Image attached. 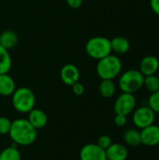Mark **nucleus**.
Segmentation results:
<instances>
[{
	"label": "nucleus",
	"mask_w": 159,
	"mask_h": 160,
	"mask_svg": "<svg viewBox=\"0 0 159 160\" xmlns=\"http://www.w3.org/2000/svg\"><path fill=\"white\" fill-rule=\"evenodd\" d=\"M12 66L11 56L8 50L0 45V74L8 73Z\"/></svg>",
	"instance_id": "19"
},
{
	"label": "nucleus",
	"mask_w": 159,
	"mask_h": 160,
	"mask_svg": "<svg viewBox=\"0 0 159 160\" xmlns=\"http://www.w3.org/2000/svg\"><path fill=\"white\" fill-rule=\"evenodd\" d=\"M11 103L17 112L21 113H28L35 108L36 97L34 92L28 87L16 88L11 95Z\"/></svg>",
	"instance_id": "3"
},
{
	"label": "nucleus",
	"mask_w": 159,
	"mask_h": 160,
	"mask_svg": "<svg viewBox=\"0 0 159 160\" xmlns=\"http://www.w3.org/2000/svg\"><path fill=\"white\" fill-rule=\"evenodd\" d=\"M122 62L116 54H109L98 60L97 73L101 80H114L122 71Z\"/></svg>",
	"instance_id": "2"
},
{
	"label": "nucleus",
	"mask_w": 159,
	"mask_h": 160,
	"mask_svg": "<svg viewBox=\"0 0 159 160\" xmlns=\"http://www.w3.org/2000/svg\"><path fill=\"white\" fill-rule=\"evenodd\" d=\"M8 135L16 145L28 146L37 140V131L27 119L21 118L12 121Z\"/></svg>",
	"instance_id": "1"
},
{
	"label": "nucleus",
	"mask_w": 159,
	"mask_h": 160,
	"mask_svg": "<svg viewBox=\"0 0 159 160\" xmlns=\"http://www.w3.org/2000/svg\"><path fill=\"white\" fill-rule=\"evenodd\" d=\"M60 78L62 82L68 86L73 85L80 80V70L73 64L65 65L60 71Z\"/></svg>",
	"instance_id": "10"
},
{
	"label": "nucleus",
	"mask_w": 159,
	"mask_h": 160,
	"mask_svg": "<svg viewBox=\"0 0 159 160\" xmlns=\"http://www.w3.org/2000/svg\"><path fill=\"white\" fill-rule=\"evenodd\" d=\"M114 124L117 127H125L127 124V116L126 115H122V114H115L114 117Z\"/></svg>",
	"instance_id": "26"
},
{
	"label": "nucleus",
	"mask_w": 159,
	"mask_h": 160,
	"mask_svg": "<svg viewBox=\"0 0 159 160\" xmlns=\"http://www.w3.org/2000/svg\"><path fill=\"white\" fill-rule=\"evenodd\" d=\"M80 160H107L106 151L97 143H88L80 151Z\"/></svg>",
	"instance_id": "8"
},
{
	"label": "nucleus",
	"mask_w": 159,
	"mask_h": 160,
	"mask_svg": "<svg viewBox=\"0 0 159 160\" xmlns=\"http://www.w3.org/2000/svg\"><path fill=\"white\" fill-rule=\"evenodd\" d=\"M107 160H127L128 157V151L127 146L122 143H112L106 150Z\"/></svg>",
	"instance_id": "12"
},
{
	"label": "nucleus",
	"mask_w": 159,
	"mask_h": 160,
	"mask_svg": "<svg viewBox=\"0 0 159 160\" xmlns=\"http://www.w3.org/2000/svg\"><path fill=\"white\" fill-rule=\"evenodd\" d=\"M159 68V60L154 55H147L143 57L140 63L139 70L141 73L146 77L150 75H155Z\"/></svg>",
	"instance_id": "11"
},
{
	"label": "nucleus",
	"mask_w": 159,
	"mask_h": 160,
	"mask_svg": "<svg viewBox=\"0 0 159 160\" xmlns=\"http://www.w3.org/2000/svg\"><path fill=\"white\" fill-rule=\"evenodd\" d=\"M28 122L37 130L43 128L48 122V116L46 112L40 109L34 108L28 112Z\"/></svg>",
	"instance_id": "13"
},
{
	"label": "nucleus",
	"mask_w": 159,
	"mask_h": 160,
	"mask_svg": "<svg viewBox=\"0 0 159 160\" xmlns=\"http://www.w3.org/2000/svg\"><path fill=\"white\" fill-rule=\"evenodd\" d=\"M98 91L99 94L105 98L113 97L116 91V85L113 80H101V82L98 86Z\"/></svg>",
	"instance_id": "18"
},
{
	"label": "nucleus",
	"mask_w": 159,
	"mask_h": 160,
	"mask_svg": "<svg viewBox=\"0 0 159 160\" xmlns=\"http://www.w3.org/2000/svg\"><path fill=\"white\" fill-rule=\"evenodd\" d=\"M112 52L116 54H125L130 49V42L125 37H115L111 39Z\"/></svg>",
	"instance_id": "15"
},
{
	"label": "nucleus",
	"mask_w": 159,
	"mask_h": 160,
	"mask_svg": "<svg viewBox=\"0 0 159 160\" xmlns=\"http://www.w3.org/2000/svg\"><path fill=\"white\" fill-rule=\"evenodd\" d=\"M18 43V35L13 30H5L0 34V45L7 50L14 48Z\"/></svg>",
	"instance_id": "16"
},
{
	"label": "nucleus",
	"mask_w": 159,
	"mask_h": 160,
	"mask_svg": "<svg viewBox=\"0 0 159 160\" xmlns=\"http://www.w3.org/2000/svg\"><path fill=\"white\" fill-rule=\"evenodd\" d=\"M16 90L15 81L8 73L0 74V96L10 97Z\"/></svg>",
	"instance_id": "14"
},
{
	"label": "nucleus",
	"mask_w": 159,
	"mask_h": 160,
	"mask_svg": "<svg viewBox=\"0 0 159 160\" xmlns=\"http://www.w3.org/2000/svg\"><path fill=\"white\" fill-rule=\"evenodd\" d=\"M71 88H72L73 94L76 95V96H82L84 93V91H85L84 85L82 83H81L80 82H77L76 83L71 85Z\"/></svg>",
	"instance_id": "25"
},
{
	"label": "nucleus",
	"mask_w": 159,
	"mask_h": 160,
	"mask_svg": "<svg viewBox=\"0 0 159 160\" xmlns=\"http://www.w3.org/2000/svg\"><path fill=\"white\" fill-rule=\"evenodd\" d=\"M85 52L91 58L98 61L112 52L111 47V39L100 36L93 37L86 42Z\"/></svg>",
	"instance_id": "5"
},
{
	"label": "nucleus",
	"mask_w": 159,
	"mask_h": 160,
	"mask_svg": "<svg viewBox=\"0 0 159 160\" xmlns=\"http://www.w3.org/2000/svg\"><path fill=\"white\" fill-rule=\"evenodd\" d=\"M0 160H22V155L14 143L0 152Z\"/></svg>",
	"instance_id": "20"
},
{
	"label": "nucleus",
	"mask_w": 159,
	"mask_h": 160,
	"mask_svg": "<svg viewBox=\"0 0 159 160\" xmlns=\"http://www.w3.org/2000/svg\"><path fill=\"white\" fill-rule=\"evenodd\" d=\"M137 100L134 94L129 93H122L118 96L114 102V112L115 114H122V115H129L134 112L136 109Z\"/></svg>",
	"instance_id": "7"
},
{
	"label": "nucleus",
	"mask_w": 159,
	"mask_h": 160,
	"mask_svg": "<svg viewBox=\"0 0 159 160\" xmlns=\"http://www.w3.org/2000/svg\"><path fill=\"white\" fill-rule=\"evenodd\" d=\"M67 4L74 9H77L79 8H81V6L82 5L83 0H66Z\"/></svg>",
	"instance_id": "27"
},
{
	"label": "nucleus",
	"mask_w": 159,
	"mask_h": 160,
	"mask_svg": "<svg viewBox=\"0 0 159 160\" xmlns=\"http://www.w3.org/2000/svg\"><path fill=\"white\" fill-rule=\"evenodd\" d=\"M158 34H159V26H158Z\"/></svg>",
	"instance_id": "29"
},
{
	"label": "nucleus",
	"mask_w": 159,
	"mask_h": 160,
	"mask_svg": "<svg viewBox=\"0 0 159 160\" xmlns=\"http://www.w3.org/2000/svg\"><path fill=\"white\" fill-rule=\"evenodd\" d=\"M150 7L153 12L159 16V0H150Z\"/></svg>",
	"instance_id": "28"
},
{
	"label": "nucleus",
	"mask_w": 159,
	"mask_h": 160,
	"mask_svg": "<svg viewBox=\"0 0 159 160\" xmlns=\"http://www.w3.org/2000/svg\"><path fill=\"white\" fill-rule=\"evenodd\" d=\"M132 113L133 124L138 129H142L155 124L156 113L148 106H141L136 108Z\"/></svg>",
	"instance_id": "6"
},
{
	"label": "nucleus",
	"mask_w": 159,
	"mask_h": 160,
	"mask_svg": "<svg viewBox=\"0 0 159 160\" xmlns=\"http://www.w3.org/2000/svg\"><path fill=\"white\" fill-rule=\"evenodd\" d=\"M155 113H159V90L157 92L151 93L148 98L147 105Z\"/></svg>",
	"instance_id": "22"
},
{
	"label": "nucleus",
	"mask_w": 159,
	"mask_h": 160,
	"mask_svg": "<svg viewBox=\"0 0 159 160\" xmlns=\"http://www.w3.org/2000/svg\"><path fill=\"white\" fill-rule=\"evenodd\" d=\"M143 86L151 92H157L159 90V77H157L156 74L155 75H150L144 77V82H143Z\"/></svg>",
	"instance_id": "21"
},
{
	"label": "nucleus",
	"mask_w": 159,
	"mask_h": 160,
	"mask_svg": "<svg viewBox=\"0 0 159 160\" xmlns=\"http://www.w3.org/2000/svg\"><path fill=\"white\" fill-rule=\"evenodd\" d=\"M12 121L6 116H0V135H7L9 133Z\"/></svg>",
	"instance_id": "23"
},
{
	"label": "nucleus",
	"mask_w": 159,
	"mask_h": 160,
	"mask_svg": "<svg viewBox=\"0 0 159 160\" xmlns=\"http://www.w3.org/2000/svg\"><path fill=\"white\" fill-rule=\"evenodd\" d=\"M124 142L127 145L131 147H137L142 144L141 132L138 128H128L124 133Z\"/></svg>",
	"instance_id": "17"
},
{
	"label": "nucleus",
	"mask_w": 159,
	"mask_h": 160,
	"mask_svg": "<svg viewBox=\"0 0 159 160\" xmlns=\"http://www.w3.org/2000/svg\"><path fill=\"white\" fill-rule=\"evenodd\" d=\"M140 132L142 144L148 147L159 145V126L153 124L141 129Z\"/></svg>",
	"instance_id": "9"
},
{
	"label": "nucleus",
	"mask_w": 159,
	"mask_h": 160,
	"mask_svg": "<svg viewBox=\"0 0 159 160\" xmlns=\"http://www.w3.org/2000/svg\"><path fill=\"white\" fill-rule=\"evenodd\" d=\"M112 143V138L110 136H108V135H102V136H100L97 139V144L100 148H102L104 150H106L107 148H109Z\"/></svg>",
	"instance_id": "24"
},
{
	"label": "nucleus",
	"mask_w": 159,
	"mask_h": 160,
	"mask_svg": "<svg viewBox=\"0 0 159 160\" xmlns=\"http://www.w3.org/2000/svg\"><path fill=\"white\" fill-rule=\"evenodd\" d=\"M144 76L139 69H129L120 75L118 86L123 93L134 94L143 86Z\"/></svg>",
	"instance_id": "4"
}]
</instances>
